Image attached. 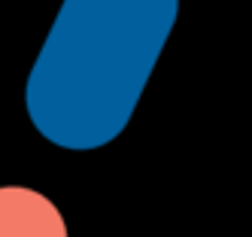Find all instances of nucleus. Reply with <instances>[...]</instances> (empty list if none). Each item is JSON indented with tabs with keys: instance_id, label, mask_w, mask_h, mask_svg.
<instances>
[{
	"instance_id": "f257e3e1",
	"label": "nucleus",
	"mask_w": 252,
	"mask_h": 237,
	"mask_svg": "<svg viewBox=\"0 0 252 237\" xmlns=\"http://www.w3.org/2000/svg\"><path fill=\"white\" fill-rule=\"evenodd\" d=\"M179 0H64L28 73L25 109L70 152H92L128 128Z\"/></svg>"
},
{
	"instance_id": "f03ea898",
	"label": "nucleus",
	"mask_w": 252,
	"mask_h": 237,
	"mask_svg": "<svg viewBox=\"0 0 252 237\" xmlns=\"http://www.w3.org/2000/svg\"><path fill=\"white\" fill-rule=\"evenodd\" d=\"M0 237H67L61 210L25 186H0Z\"/></svg>"
}]
</instances>
